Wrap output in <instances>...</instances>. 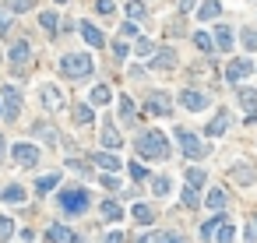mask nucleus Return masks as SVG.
Wrapping results in <instances>:
<instances>
[{
    "label": "nucleus",
    "mask_w": 257,
    "mask_h": 243,
    "mask_svg": "<svg viewBox=\"0 0 257 243\" xmlns=\"http://www.w3.org/2000/svg\"><path fill=\"white\" fill-rule=\"evenodd\" d=\"M57 183H60V173H50V176H43L39 183H35V190H39V194H50Z\"/></svg>",
    "instance_id": "nucleus-27"
},
{
    "label": "nucleus",
    "mask_w": 257,
    "mask_h": 243,
    "mask_svg": "<svg viewBox=\"0 0 257 243\" xmlns=\"http://www.w3.org/2000/svg\"><path fill=\"white\" fill-rule=\"evenodd\" d=\"M106 243H124V233H109V236H106Z\"/></svg>",
    "instance_id": "nucleus-48"
},
{
    "label": "nucleus",
    "mask_w": 257,
    "mask_h": 243,
    "mask_svg": "<svg viewBox=\"0 0 257 243\" xmlns=\"http://www.w3.org/2000/svg\"><path fill=\"white\" fill-rule=\"evenodd\" d=\"M39 25H43V28H46V32H53V28H57V25H60V18H57V14H53V11H43V14H39Z\"/></svg>",
    "instance_id": "nucleus-32"
},
{
    "label": "nucleus",
    "mask_w": 257,
    "mask_h": 243,
    "mask_svg": "<svg viewBox=\"0 0 257 243\" xmlns=\"http://www.w3.org/2000/svg\"><path fill=\"white\" fill-rule=\"evenodd\" d=\"M109 99H113V88H109V85H95V88H92V102H95V106H106Z\"/></svg>",
    "instance_id": "nucleus-25"
},
{
    "label": "nucleus",
    "mask_w": 257,
    "mask_h": 243,
    "mask_svg": "<svg viewBox=\"0 0 257 243\" xmlns=\"http://www.w3.org/2000/svg\"><path fill=\"white\" fill-rule=\"evenodd\" d=\"M215 46L222 50V53H229V50H233V28L218 25V28H215Z\"/></svg>",
    "instance_id": "nucleus-16"
},
{
    "label": "nucleus",
    "mask_w": 257,
    "mask_h": 243,
    "mask_svg": "<svg viewBox=\"0 0 257 243\" xmlns=\"http://www.w3.org/2000/svg\"><path fill=\"white\" fill-rule=\"evenodd\" d=\"M28 53H32V46L25 43V39H21V43H14V46H11V60H14L18 67H21V64L28 60Z\"/></svg>",
    "instance_id": "nucleus-23"
},
{
    "label": "nucleus",
    "mask_w": 257,
    "mask_h": 243,
    "mask_svg": "<svg viewBox=\"0 0 257 243\" xmlns=\"http://www.w3.org/2000/svg\"><path fill=\"white\" fill-rule=\"evenodd\" d=\"M39 99H43V106H46V109H64V95H60V88H57V85H50V81L43 85Z\"/></svg>",
    "instance_id": "nucleus-8"
},
{
    "label": "nucleus",
    "mask_w": 257,
    "mask_h": 243,
    "mask_svg": "<svg viewBox=\"0 0 257 243\" xmlns=\"http://www.w3.org/2000/svg\"><path fill=\"white\" fill-rule=\"evenodd\" d=\"M222 222H226V215H215V219H208V222L201 226V240H204V243H211V240H215V233H218V226H222Z\"/></svg>",
    "instance_id": "nucleus-18"
},
{
    "label": "nucleus",
    "mask_w": 257,
    "mask_h": 243,
    "mask_svg": "<svg viewBox=\"0 0 257 243\" xmlns=\"http://www.w3.org/2000/svg\"><path fill=\"white\" fill-rule=\"evenodd\" d=\"M134 53H137V57H152V53H155V43H148V39H137Z\"/></svg>",
    "instance_id": "nucleus-35"
},
{
    "label": "nucleus",
    "mask_w": 257,
    "mask_h": 243,
    "mask_svg": "<svg viewBox=\"0 0 257 243\" xmlns=\"http://www.w3.org/2000/svg\"><path fill=\"white\" fill-rule=\"evenodd\" d=\"M243 43H247L250 50H257V32H254V28H247V32H243Z\"/></svg>",
    "instance_id": "nucleus-43"
},
{
    "label": "nucleus",
    "mask_w": 257,
    "mask_h": 243,
    "mask_svg": "<svg viewBox=\"0 0 257 243\" xmlns=\"http://www.w3.org/2000/svg\"><path fill=\"white\" fill-rule=\"evenodd\" d=\"M134 145H137V155L141 159H166L169 155V141H166L162 131H144Z\"/></svg>",
    "instance_id": "nucleus-1"
},
{
    "label": "nucleus",
    "mask_w": 257,
    "mask_h": 243,
    "mask_svg": "<svg viewBox=\"0 0 257 243\" xmlns=\"http://www.w3.org/2000/svg\"><path fill=\"white\" fill-rule=\"evenodd\" d=\"M183 205H187V208H197V190H194V187L183 190Z\"/></svg>",
    "instance_id": "nucleus-38"
},
{
    "label": "nucleus",
    "mask_w": 257,
    "mask_h": 243,
    "mask_svg": "<svg viewBox=\"0 0 257 243\" xmlns=\"http://www.w3.org/2000/svg\"><path fill=\"white\" fill-rule=\"evenodd\" d=\"M233 240H236V226L226 219L222 226H218V233H215V243H233Z\"/></svg>",
    "instance_id": "nucleus-22"
},
{
    "label": "nucleus",
    "mask_w": 257,
    "mask_h": 243,
    "mask_svg": "<svg viewBox=\"0 0 257 243\" xmlns=\"http://www.w3.org/2000/svg\"><path fill=\"white\" fill-rule=\"evenodd\" d=\"M137 243H152V240H148V236H144V240H137Z\"/></svg>",
    "instance_id": "nucleus-50"
},
{
    "label": "nucleus",
    "mask_w": 257,
    "mask_h": 243,
    "mask_svg": "<svg viewBox=\"0 0 257 243\" xmlns=\"http://www.w3.org/2000/svg\"><path fill=\"white\" fill-rule=\"evenodd\" d=\"M113 53H117V57L124 60V57H130V46H127V43H120V39H117V43H113Z\"/></svg>",
    "instance_id": "nucleus-42"
},
{
    "label": "nucleus",
    "mask_w": 257,
    "mask_h": 243,
    "mask_svg": "<svg viewBox=\"0 0 257 243\" xmlns=\"http://www.w3.org/2000/svg\"><path fill=\"white\" fill-rule=\"evenodd\" d=\"M102 219L106 222H120L124 219V208L117 205V201H102Z\"/></svg>",
    "instance_id": "nucleus-21"
},
{
    "label": "nucleus",
    "mask_w": 257,
    "mask_h": 243,
    "mask_svg": "<svg viewBox=\"0 0 257 243\" xmlns=\"http://www.w3.org/2000/svg\"><path fill=\"white\" fill-rule=\"evenodd\" d=\"M4 152H7V145H4V134H0V159H4Z\"/></svg>",
    "instance_id": "nucleus-49"
},
{
    "label": "nucleus",
    "mask_w": 257,
    "mask_h": 243,
    "mask_svg": "<svg viewBox=\"0 0 257 243\" xmlns=\"http://www.w3.org/2000/svg\"><path fill=\"white\" fill-rule=\"evenodd\" d=\"M247 74H254V60H247V57H240V60H233V64L226 67V81H229V85L243 81Z\"/></svg>",
    "instance_id": "nucleus-6"
},
{
    "label": "nucleus",
    "mask_w": 257,
    "mask_h": 243,
    "mask_svg": "<svg viewBox=\"0 0 257 243\" xmlns=\"http://www.w3.org/2000/svg\"><path fill=\"white\" fill-rule=\"evenodd\" d=\"M127 14H130V21L144 18V4H141V0H127Z\"/></svg>",
    "instance_id": "nucleus-34"
},
{
    "label": "nucleus",
    "mask_w": 257,
    "mask_h": 243,
    "mask_svg": "<svg viewBox=\"0 0 257 243\" xmlns=\"http://www.w3.org/2000/svg\"><path fill=\"white\" fill-rule=\"evenodd\" d=\"M7 4H11V11H28L32 0H7Z\"/></svg>",
    "instance_id": "nucleus-44"
},
{
    "label": "nucleus",
    "mask_w": 257,
    "mask_h": 243,
    "mask_svg": "<svg viewBox=\"0 0 257 243\" xmlns=\"http://www.w3.org/2000/svg\"><path fill=\"white\" fill-rule=\"evenodd\" d=\"M176 141H180V148H183V155H187V159H204V155H208V145H204L197 134H191L187 127L176 131Z\"/></svg>",
    "instance_id": "nucleus-3"
},
{
    "label": "nucleus",
    "mask_w": 257,
    "mask_h": 243,
    "mask_svg": "<svg viewBox=\"0 0 257 243\" xmlns=\"http://www.w3.org/2000/svg\"><path fill=\"white\" fill-rule=\"evenodd\" d=\"M0 116H4V106H0Z\"/></svg>",
    "instance_id": "nucleus-51"
},
{
    "label": "nucleus",
    "mask_w": 257,
    "mask_h": 243,
    "mask_svg": "<svg viewBox=\"0 0 257 243\" xmlns=\"http://www.w3.org/2000/svg\"><path fill=\"white\" fill-rule=\"evenodd\" d=\"M60 208L70 212V215H81V212L88 208V190H85V187H67V190H60Z\"/></svg>",
    "instance_id": "nucleus-2"
},
{
    "label": "nucleus",
    "mask_w": 257,
    "mask_h": 243,
    "mask_svg": "<svg viewBox=\"0 0 257 243\" xmlns=\"http://www.w3.org/2000/svg\"><path fill=\"white\" fill-rule=\"evenodd\" d=\"M11 236H14V222L7 215H0V243H7Z\"/></svg>",
    "instance_id": "nucleus-29"
},
{
    "label": "nucleus",
    "mask_w": 257,
    "mask_h": 243,
    "mask_svg": "<svg viewBox=\"0 0 257 243\" xmlns=\"http://www.w3.org/2000/svg\"><path fill=\"white\" fill-rule=\"evenodd\" d=\"M11 155H14V162L21 169H35V166H39V148H35L32 141H18L11 148Z\"/></svg>",
    "instance_id": "nucleus-5"
},
{
    "label": "nucleus",
    "mask_w": 257,
    "mask_h": 243,
    "mask_svg": "<svg viewBox=\"0 0 257 243\" xmlns=\"http://www.w3.org/2000/svg\"><path fill=\"white\" fill-rule=\"evenodd\" d=\"M127 173H130L134 180H144V176H148V169H144L141 162H130V166H127Z\"/></svg>",
    "instance_id": "nucleus-37"
},
{
    "label": "nucleus",
    "mask_w": 257,
    "mask_h": 243,
    "mask_svg": "<svg viewBox=\"0 0 257 243\" xmlns=\"http://www.w3.org/2000/svg\"><path fill=\"white\" fill-rule=\"evenodd\" d=\"M60 4H67V0H60Z\"/></svg>",
    "instance_id": "nucleus-52"
},
{
    "label": "nucleus",
    "mask_w": 257,
    "mask_h": 243,
    "mask_svg": "<svg viewBox=\"0 0 257 243\" xmlns=\"http://www.w3.org/2000/svg\"><path fill=\"white\" fill-rule=\"evenodd\" d=\"M176 60H173V50H162L159 53V60H155V67H173Z\"/></svg>",
    "instance_id": "nucleus-39"
},
{
    "label": "nucleus",
    "mask_w": 257,
    "mask_h": 243,
    "mask_svg": "<svg viewBox=\"0 0 257 243\" xmlns=\"http://www.w3.org/2000/svg\"><path fill=\"white\" fill-rule=\"evenodd\" d=\"M218 11H222L218 0H204V4L197 7V18H201V21H211V18H218Z\"/></svg>",
    "instance_id": "nucleus-19"
},
{
    "label": "nucleus",
    "mask_w": 257,
    "mask_h": 243,
    "mask_svg": "<svg viewBox=\"0 0 257 243\" xmlns=\"http://www.w3.org/2000/svg\"><path fill=\"white\" fill-rule=\"evenodd\" d=\"M226 127H229V113H226V109H218V116H215L211 124L204 127V134H208V138H218V134H222Z\"/></svg>",
    "instance_id": "nucleus-13"
},
{
    "label": "nucleus",
    "mask_w": 257,
    "mask_h": 243,
    "mask_svg": "<svg viewBox=\"0 0 257 243\" xmlns=\"http://www.w3.org/2000/svg\"><path fill=\"white\" fill-rule=\"evenodd\" d=\"M46 240H50V243H74L78 233L70 229V226H50V229H46Z\"/></svg>",
    "instance_id": "nucleus-9"
},
{
    "label": "nucleus",
    "mask_w": 257,
    "mask_h": 243,
    "mask_svg": "<svg viewBox=\"0 0 257 243\" xmlns=\"http://www.w3.org/2000/svg\"><path fill=\"white\" fill-rule=\"evenodd\" d=\"M240 102H243V109H250V116H257V92L254 88H240Z\"/></svg>",
    "instance_id": "nucleus-24"
},
{
    "label": "nucleus",
    "mask_w": 257,
    "mask_h": 243,
    "mask_svg": "<svg viewBox=\"0 0 257 243\" xmlns=\"http://www.w3.org/2000/svg\"><path fill=\"white\" fill-rule=\"evenodd\" d=\"M95 11H99V14H113V11H117V4H113V0H99Z\"/></svg>",
    "instance_id": "nucleus-41"
},
{
    "label": "nucleus",
    "mask_w": 257,
    "mask_h": 243,
    "mask_svg": "<svg viewBox=\"0 0 257 243\" xmlns=\"http://www.w3.org/2000/svg\"><path fill=\"white\" fill-rule=\"evenodd\" d=\"M204 205H208L211 212H222V208H226V190H222V187H211L208 197H204Z\"/></svg>",
    "instance_id": "nucleus-15"
},
{
    "label": "nucleus",
    "mask_w": 257,
    "mask_h": 243,
    "mask_svg": "<svg viewBox=\"0 0 257 243\" xmlns=\"http://www.w3.org/2000/svg\"><path fill=\"white\" fill-rule=\"evenodd\" d=\"M99 141H102V148H109V152H113V148H120V145H124L113 124H102V138H99Z\"/></svg>",
    "instance_id": "nucleus-14"
},
{
    "label": "nucleus",
    "mask_w": 257,
    "mask_h": 243,
    "mask_svg": "<svg viewBox=\"0 0 257 243\" xmlns=\"http://www.w3.org/2000/svg\"><path fill=\"white\" fill-rule=\"evenodd\" d=\"M95 166L106 169V173H117V169H120V159H117L113 152H102V155H95Z\"/></svg>",
    "instance_id": "nucleus-17"
},
{
    "label": "nucleus",
    "mask_w": 257,
    "mask_h": 243,
    "mask_svg": "<svg viewBox=\"0 0 257 243\" xmlns=\"http://www.w3.org/2000/svg\"><path fill=\"white\" fill-rule=\"evenodd\" d=\"M7 28H11V14H7V11H0V35H4Z\"/></svg>",
    "instance_id": "nucleus-45"
},
{
    "label": "nucleus",
    "mask_w": 257,
    "mask_h": 243,
    "mask_svg": "<svg viewBox=\"0 0 257 243\" xmlns=\"http://www.w3.org/2000/svg\"><path fill=\"white\" fill-rule=\"evenodd\" d=\"M152 190H155L159 197H166V194L173 190V183H169V176H155V180H152Z\"/></svg>",
    "instance_id": "nucleus-30"
},
{
    "label": "nucleus",
    "mask_w": 257,
    "mask_h": 243,
    "mask_svg": "<svg viewBox=\"0 0 257 243\" xmlns=\"http://www.w3.org/2000/svg\"><path fill=\"white\" fill-rule=\"evenodd\" d=\"M120 32H124V35H137V25H134V21H124Z\"/></svg>",
    "instance_id": "nucleus-46"
},
{
    "label": "nucleus",
    "mask_w": 257,
    "mask_h": 243,
    "mask_svg": "<svg viewBox=\"0 0 257 243\" xmlns=\"http://www.w3.org/2000/svg\"><path fill=\"white\" fill-rule=\"evenodd\" d=\"M194 43H197V50H204V53H211V50H215V43H211V35H208V32H197V35H194Z\"/></svg>",
    "instance_id": "nucleus-33"
},
{
    "label": "nucleus",
    "mask_w": 257,
    "mask_h": 243,
    "mask_svg": "<svg viewBox=\"0 0 257 243\" xmlns=\"http://www.w3.org/2000/svg\"><path fill=\"white\" fill-rule=\"evenodd\" d=\"M0 201H7V205H21V201H25V187H18V183L4 187V194H0Z\"/></svg>",
    "instance_id": "nucleus-20"
},
{
    "label": "nucleus",
    "mask_w": 257,
    "mask_h": 243,
    "mask_svg": "<svg viewBox=\"0 0 257 243\" xmlns=\"http://www.w3.org/2000/svg\"><path fill=\"white\" fill-rule=\"evenodd\" d=\"M78 28H81V35H85V43H88V46H106V35H102L92 21H81Z\"/></svg>",
    "instance_id": "nucleus-12"
},
{
    "label": "nucleus",
    "mask_w": 257,
    "mask_h": 243,
    "mask_svg": "<svg viewBox=\"0 0 257 243\" xmlns=\"http://www.w3.org/2000/svg\"><path fill=\"white\" fill-rule=\"evenodd\" d=\"M60 67H64V74H70V78H88V74H92V57H88V53H67V57L60 60Z\"/></svg>",
    "instance_id": "nucleus-4"
},
{
    "label": "nucleus",
    "mask_w": 257,
    "mask_h": 243,
    "mask_svg": "<svg viewBox=\"0 0 257 243\" xmlns=\"http://www.w3.org/2000/svg\"><path fill=\"white\" fill-rule=\"evenodd\" d=\"M201 183H204V169H187V187H194V190H197Z\"/></svg>",
    "instance_id": "nucleus-36"
},
{
    "label": "nucleus",
    "mask_w": 257,
    "mask_h": 243,
    "mask_svg": "<svg viewBox=\"0 0 257 243\" xmlns=\"http://www.w3.org/2000/svg\"><path fill=\"white\" fill-rule=\"evenodd\" d=\"M180 102L187 106V109H194V113H197V109H204V106H208V95H204V92H197V88H187V92L180 95Z\"/></svg>",
    "instance_id": "nucleus-10"
},
{
    "label": "nucleus",
    "mask_w": 257,
    "mask_h": 243,
    "mask_svg": "<svg viewBox=\"0 0 257 243\" xmlns=\"http://www.w3.org/2000/svg\"><path fill=\"white\" fill-rule=\"evenodd\" d=\"M120 116H124V124H130V120H134V102H130L127 95H120Z\"/></svg>",
    "instance_id": "nucleus-31"
},
{
    "label": "nucleus",
    "mask_w": 257,
    "mask_h": 243,
    "mask_svg": "<svg viewBox=\"0 0 257 243\" xmlns=\"http://www.w3.org/2000/svg\"><path fill=\"white\" fill-rule=\"evenodd\" d=\"M152 243H180V236H176V233H155Z\"/></svg>",
    "instance_id": "nucleus-40"
},
{
    "label": "nucleus",
    "mask_w": 257,
    "mask_h": 243,
    "mask_svg": "<svg viewBox=\"0 0 257 243\" xmlns=\"http://www.w3.org/2000/svg\"><path fill=\"white\" fill-rule=\"evenodd\" d=\"M240 183H254V173H250V169H243V166H240Z\"/></svg>",
    "instance_id": "nucleus-47"
},
{
    "label": "nucleus",
    "mask_w": 257,
    "mask_h": 243,
    "mask_svg": "<svg viewBox=\"0 0 257 243\" xmlns=\"http://www.w3.org/2000/svg\"><path fill=\"white\" fill-rule=\"evenodd\" d=\"M70 116H74V124H92V106L88 102H81V106H74V113H70Z\"/></svg>",
    "instance_id": "nucleus-26"
},
{
    "label": "nucleus",
    "mask_w": 257,
    "mask_h": 243,
    "mask_svg": "<svg viewBox=\"0 0 257 243\" xmlns=\"http://www.w3.org/2000/svg\"><path fill=\"white\" fill-rule=\"evenodd\" d=\"M130 215H134L141 226H148V222H152V208H148V205H134V208H130Z\"/></svg>",
    "instance_id": "nucleus-28"
},
{
    "label": "nucleus",
    "mask_w": 257,
    "mask_h": 243,
    "mask_svg": "<svg viewBox=\"0 0 257 243\" xmlns=\"http://www.w3.org/2000/svg\"><path fill=\"white\" fill-rule=\"evenodd\" d=\"M144 113H148V116H166L169 113V95H148Z\"/></svg>",
    "instance_id": "nucleus-11"
},
{
    "label": "nucleus",
    "mask_w": 257,
    "mask_h": 243,
    "mask_svg": "<svg viewBox=\"0 0 257 243\" xmlns=\"http://www.w3.org/2000/svg\"><path fill=\"white\" fill-rule=\"evenodd\" d=\"M21 113V95H18V88L14 85H4V116L7 120H14Z\"/></svg>",
    "instance_id": "nucleus-7"
}]
</instances>
